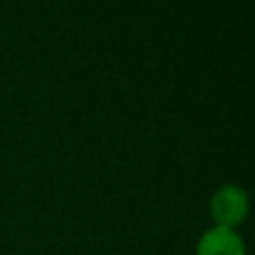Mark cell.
Masks as SVG:
<instances>
[{
  "mask_svg": "<svg viewBox=\"0 0 255 255\" xmlns=\"http://www.w3.org/2000/svg\"><path fill=\"white\" fill-rule=\"evenodd\" d=\"M211 215L217 226L235 229L249 215V197L238 186H222L211 199Z\"/></svg>",
  "mask_w": 255,
  "mask_h": 255,
  "instance_id": "6da1fadb",
  "label": "cell"
},
{
  "mask_svg": "<svg viewBox=\"0 0 255 255\" xmlns=\"http://www.w3.org/2000/svg\"><path fill=\"white\" fill-rule=\"evenodd\" d=\"M197 255H247V247L233 229L215 226L199 238Z\"/></svg>",
  "mask_w": 255,
  "mask_h": 255,
  "instance_id": "7a4b0ae2",
  "label": "cell"
}]
</instances>
